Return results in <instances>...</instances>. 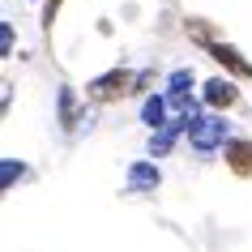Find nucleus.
Returning <instances> with one entry per match:
<instances>
[{"label": "nucleus", "mask_w": 252, "mask_h": 252, "mask_svg": "<svg viewBox=\"0 0 252 252\" xmlns=\"http://www.w3.org/2000/svg\"><path fill=\"white\" fill-rule=\"evenodd\" d=\"M141 124H146L150 133L162 128V124H171V107H167V94L162 90H150L146 98H141Z\"/></svg>", "instance_id": "0eeeda50"}, {"label": "nucleus", "mask_w": 252, "mask_h": 252, "mask_svg": "<svg viewBox=\"0 0 252 252\" xmlns=\"http://www.w3.org/2000/svg\"><path fill=\"white\" fill-rule=\"evenodd\" d=\"M30 4H34V0H30Z\"/></svg>", "instance_id": "2eb2a0df"}, {"label": "nucleus", "mask_w": 252, "mask_h": 252, "mask_svg": "<svg viewBox=\"0 0 252 252\" xmlns=\"http://www.w3.org/2000/svg\"><path fill=\"white\" fill-rule=\"evenodd\" d=\"M9 103H13V86H9V81H4V86H0V116H4V111H9Z\"/></svg>", "instance_id": "4468645a"}, {"label": "nucleus", "mask_w": 252, "mask_h": 252, "mask_svg": "<svg viewBox=\"0 0 252 252\" xmlns=\"http://www.w3.org/2000/svg\"><path fill=\"white\" fill-rule=\"evenodd\" d=\"M128 188H133V192H158V188H162V171H158V162L137 158L133 167H128Z\"/></svg>", "instance_id": "423d86ee"}, {"label": "nucleus", "mask_w": 252, "mask_h": 252, "mask_svg": "<svg viewBox=\"0 0 252 252\" xmlns=\"http://www.w3.org/2000/svg\"><path fill=\"white\" fill-rule=\"evenodd\" d=\"M17 52V26L13 22H0V60H9Z\"/></svg>", "instance_id": "f8f14e48"}, {"label": "nucleus", "mask_w": 252, "mask_h": 252, "mask_svg": "<svg viewBox=\"0 0 252 252\" xmlns=\"http://www.w3.org/2000/svg\"><path fill=\"white\" fill-rule=\"evenodd\" d=\"M201 52L210 56V60L222 68L226 77H235V81H252V60L239 52L235 43H226V39H218V34H214V39L201 43Z\"/></svg>", "instance_id": "7ed1b4c3"}, {"label": "nucleus", "mask_w": 252, "mask_h": 252, "mask_svg": "<svg viewBox=\"0 0 252 252\" xmlns=\"http://www.w3.org/2000/svg\"><path fill=\"white\" fill-rule=\"evenodd\" d=\"M39 4H43V22H39V26H43V34H52L56 17H60V9H64V0H39Z\"/></svg>", "instance_id": "ddd939ff"}, {"label": "nucleus", "mask_w": 252, "mask_h": 252, "mask_svg": "<svg viewBox=\"0 0 252 252\" xmlns=\"http://www.w3.org/2000/svg\"><path fill=\"white\" fill-rule=\"evenodd\" d=\"M56 120H60L64 133L81 124V107H77V90H73V86H60V90H56Z\"/></svg>", "instance_id": "1a4fd4ad"}, {"label": "nucleus", "mask_w": 252, "mask_h": 252, "mask_svg": "<svg viewBox=\"0 0 252 252\" xmlns=\"http://www.w3.org/2000/svg\"><path fill=\"white\" fill-rule=\"evenodd\" d=\"M222 162H226V171H231V175L252 180V137H226Z\"/></svg>", "instance_id": "39448f33"}, {"label": "nucleus", "mask_w": 252, "mask_h": 252, "mask_svg": "<svg viewBox=\"0 0 252 252\" xmlns=\"http://www.w3.org/2000/svg\"><path fill=\"white\" fill-rule=\"evenodd\" d=\"M180 137H184L180 124H162V128H154V133H150V158H167V154H175Z\"/></svg>", "instance_id": "9d476101"}, {"label": "nucleus", "mask_w": 252, "mask_h": 252, "mask_svg": "<svg viewBox=\"0 0 252 252\" xmlns=\"http://www.w3.org/2000/svg\"><path fill=\"white\" fill-rule=\"evenodd\" d=\"M141 86H150V73H133L128 64H116V68H107V73L86 81V98L94 107H107V103L128 98V94H141Z\"/></svg>", "instance_id": "f257e3e1"}, {"label": "nucleus", "mask_w": 252, "mask_h": 252, "mask_svg": "<svg viewBox=\"0 0 252 252\" xmlns=\"http://www.w3.org/2000/svg\"><path fill=\"white\" fill-rule=\"evenodd\" d=\"M197 103L205 107V111H231V107H239V81L222 77V73L197 81Z\"/></svg>", "instance_id": "20e7f679"}, {"label": "nucleus", "mask_w": 252, "mask_h": 252, "mask_svg": "<svg viewBox=\"0 0 252 252\" xmlns=\"http://www.w3.org/2000/svg\"><path fill=\"white\" fill-rule=\"evenodd\" d=\"M167 103H175V98H192L197 94V73L192 68H175L171 77H167Z\"/></svg>", "instance_id": "9b49d317"}, {"label": "nucleus", "mask_w": 252, "mask_h": 252, "mask_svg": "<svg viewBox=\"0 0 252 252\" xmlns=\"http://www.w3.org/2000/svg\"><path fill=\"white\" fill-rule=\"evenodd\" d=\"M30 175H34V167L26 158H0V197H9L17 184H26Z\"/></svg>", "instance_id": "6e6552de"}, {"label": "nucleus", "mask_w": 252, "mask_h": 252, "mask_svg": "<svg viewBox=\"0 0 252 252\" xmlns=\"http://www.w3.org/2000/svg\"><path fill=\"white\" fill-rule=\"evenodd\" d=\"M226 137H231V120H226L222 111H205V107H201L197 116L184 124V141H188L192 154H214V150H222Z\"/></svg>", "instance_id": "f03ea898"}]
</instances>
